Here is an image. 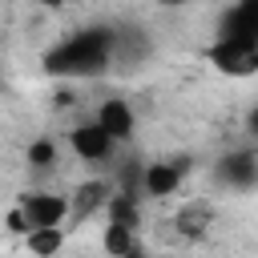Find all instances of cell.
Masks as SVG:
<instances>
[{"mask_svg": "<svg viewBox=\"0 0 258 258\" xmlns=\"http://www.w3.org/2000/svg\"><path fill=\"white\" fill-rule=\"evenodd\" d=\"M60 246H64L60 226H36V230H28V250H32V254L48 258V254H56Z\"/></svg>", "mask_w": 258, "mask_h": 258, "instance_id": "12", "label": "cell"}, {"mask_svg": "<svg viewBox=\"0 0 258 258\" xmlns=\"http://www.w3.org/2000/svg\"><path fill=\"white\" fill-rule=\"evenodd\" d=\"M113 52H117L113 28H85L77 36H69L64 44H56L44 56V69L52 77H97V73H105Z\"/></svg>", "mask_w": 258, "mask_h": 258, "instance_id": "1", "label": "cell"}, {"mask_svg": "<svg viewBox=\"0 0 258 258\" xmlns=\"http://www.w3.org/2000/svg\"><path fill=\"white\" fill-rule=\"evenodd\" d=\"M246 125H250V133H258V105L250 109V117H246Z\"/></svg>", "mask_w": 258, "mask_h": 258, "instance_id": "15", "label": "cell"}, {"mask_svg": "<svg viewBox=\"0 0 258 258\" xmlns=\"http://www.w3.org/2000/svg\"><path fill=\"white\" fill-rule=\"evenodd\" d=\"M69 145H73V153L85 157V161H105V157L113 153L117 137H113L101 121H85V125H77V129L69 133Z\"/></svg>", "mask_w": 258, "mask_h": 258, "instance_id": "4", "label": "cell"}, {"mask_svg": "<svg viewBox=\"0 0 258 258\" xmlns=\"http://www.w3.org/2000/svg\"><path fill=\"white\" fill-rule=\"evenodd\" d=\"M97 121L117 137V141H129V133H133V109L121 101V97H109V101H101V109H97Z\"/></svg>", "mask_w": 258, "mask_h": 258, "instance_id": "7", "label": "cell"}, {"mask_svg": "<svg viewBox=\"0 0 258 258\" xmlns=\"http://www.w3.org/2000/svg\"><path fill=\"white\" fill-rule=\"evenodd\" d=\"M218 177H222L226 185L246 189V185H254V181H258V161H254L250 153H230V157H222V161H218Z\"/></svg>", "mask_w": 258, "mask_h": 258, "instance_id": "8", "label": "cell"}, {"mask_svg": "<svg viewBox=\"0 0 258 258\" xmlns=\"http://www.w3.org/2000/svg\"><path fill=\"white\" fill-rule=\"evenodd\" d=\"M105 250L109 254H137L141 250V242L133 238V226H121V222H109V230H105Z\"/></svg>", "mask_w": 258, "mask_h": 258, "instance_id": "13", "label": "cell"}, {"mask_svg": "<svg viewBox=\"0 0 258 258\" xmlns=\"http://www.w3.org/2000/svg\"><path fill=\"white\" fill-rule=\"evenodd\" d=\"M109 222H121V226H141V214H137V194H129V189H121V194H113L109 198Z\"/></svg>", "mask_w": 258, "mask_h": 258, "instance_id": "11", "label": "cell"}, {"mask_svg": "<svg viewBox=\"0 0 258 258\" xmlns=\"http://www.w3.org/2000/svg\"><path fill=\"white\" fill-rule=\"evenodd\" d=\"M210 64L218 73H226V77H250V73H258V44L218 36L214 48H210Z\"/></svg>", "mask_w": 258, "mask_h": 258, "instance_id": "2", "label": "cell"}, {"mask_svg": "<svg viewBox=\"0 0 258 258\" xmlns=\"http://www.w3.org/2000/svg\"><path fill=\"white\" fill-rule=\"evenodd\" d=\"M218 36H234V40L258 44V0H238V4L222 16Z\"/></svg>", "mask_w": 258, "mask_h": 258, "instance_id": "5", "label": "cell"}, {"mask_svg": "<svg viewBox=\"0 0 258 258\" xmlns=\"http://www.w3.org/2000/svg\"><path fill=\"white\" fill-rule=\"evenodd\" d=\"M157 4H185V0H157Z\"/></svg>", "mask_w": 258, "mask_h": 258, "instance_id": "17", "label": "cell"}, {"mask_svg": "<svg viewBox=\"0 0 258 258\" xmlns=\"http://www.w3.org/2000/svg\"><path fill=\"white\" fill-rule=\"evenodd\" d=\"M181 173H185L181 161H153L149 169H141V189L149 198H165L181 185Z\"/></svg>", "mask_w": 258, "mask_h": 258, "instance_id": "6", "label": "cell"}, {"mask_svg": "<svg viewBox=\"0 0 258 258\" xmlns=\"http://www.w3.org/2000/svg\"><path fill=\"white\" fill-rule=\"evenodd\" d=\"M20 210L28 218V230H36V226H60L73 214V198L69 194H28L20 202Z\"/></svg>", "mask_w": 258, "mask_h": 258, "instance_id": "3", "label": "cell"}, {"mask_svg": "<svg viewBox=\"0 0 258 258\" xmlns=\"http://www.w3.org/2000/svg\"><path fill=\"white\" fill-rule=\"evenodd\" d=\"M52 157H56L52 141H32V145H28V161H32L36 169H48V165H52Z\"/></svg>", "mask_w": 258, "mask_h": 258, "instance_id": "14", "label": "cell"}, {"mask_svg": "<svg viewBox=\"0 0 258 258\" xmlns=\"http://www.w3.org/2000/svg\"><path fill=\"white\" fill-rule=\"evenodd\" d=\"M210 218H214L210 202H194V206H185V210L177 214V230H181L185 238H202L206 226H210Z\"/></svg>", "mask_w": 258, "mask_h": 258, "instance_id": "10", "label": "cell"}, {"mask_svg": "<svg viewBox=\"0 0 258 258\" xmlns=\"http://www.w3.org/2000/svg\"><path fill=\"white\" fill-rule=\"evenodd\" d=\"M73 198V222H85V218H93L101 206H109V181H85L77 194H69Z\"/></svg>", "mask_w": 258, "mask_h": 258, "instance_id": "9", "label": "cell"}, {"mask_svg": "<svg viewBox=\"0 0 258 258\" xmlns=\"http://www.w3.org/2000/svg\"><path fill=\"white\" fill-rule=\"evenodd\" d=\"M36 4H44V8H60L64 0H36Z\"/></svg>", "mask_w": 258, "mask_h": 258, "instance_id": "16", "label": "cell"}]
</instances>
